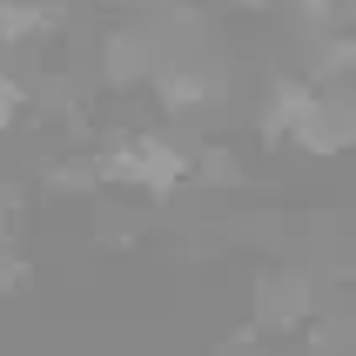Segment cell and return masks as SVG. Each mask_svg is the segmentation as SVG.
Masks as SVG:
<instances>
[{
  "mask_svg": "<svg viewBox=\"0 0 356 356\" xmlns=\"http://www.w3.org/2000/svg\"><path fill=\"white\" fill-rule=\"evenodd\" d=\"M316 316H323V302H316V282L302 276V269H269V276H256V330L282 337V330H309Z\"/></svg>",
  "mask_w": 356,
  "mask_h": 356,
  "instance_id": "3957f363",
  "label": "cell"
},
{
  "mask_svg": "<svg viewBox=\"0 0 356 356\" xmlns=\"http://www.w3.org/2000/svg\"><path fill=\"white\" fill-rule=\"evenodd\" d=\"M67 27V0H0V54H40Z\"/></svg>",
  "mask_w": 356,
  "mask_h": 356,
  "instance_id": "277c9868",
  "label": "cell"
},
{
  "mask_svg": "<svg viewBox=\"0 0 356 356\" xmlns=\"http://www.w3.org/2000/svg\"><path fill=\"white\" fill-rule=\"evenodd\" d=\"M27 108H34V81L20 74V67H7V60H0V135H7Z\"/></svg>",
  "mask_w": 356,
  "mask_h": 356,
  "instance_id": "8992f818",
  "label": "cell"
},
{
  "mask_svg": "<svg viewBox=\"0 0 356 356\" xmlns=\"http://www.w3.org/2000/svg\"><path fill=\"white\" fill-rule=\"evenodd\" d=\"M95 161H101V188H128V195H148V202L195 188V135H175V128L115 135L108 148H95Z\"/></svg>",
  "mask_w": 356,
  "mask_h": 356,
  "instance_id": "6da1fadb",
  "label": "cell"
},
{
  "mask_svg": "<svg viewBox=\"0 0 356 356\" xmlns=\"http://www.w3.org/2000/svg\"><path fill=\"white\" fill-rule=\"evenodd\" d=\"M276 14L289 20L296 40H323V34H343L350 27V0H282Z\"/></svg>",
  "mask_w": 356,
  "mask_h": 356,
  "instance_id": "5b68a950",
  "label": "cell"
},
{
  "mask_svg": "<svg viewBox=\"0 0 356 356\" xmlns=\"http://www.w3.org/2000/svg\"><path fill=\"white\" fill-rule=\"evenodd\" d=\"M222 7H229V14H276L282 0H222Z\"/></svg>",
  "mask_w": 356,
  "mask_h": 356,
  "instance_id": "52a82bcc",
  "label": "cell"
},
{
  "mask_svg": "<svg viewBox=\"0 0 356 356\" xmlns=\"http://www.w3.org/2000/svg\"><path fill=\"white\" fill-rule=\"evenodd\" d=\"M161 60V20H115L108 34L95 40V67H101V88H155Z\"/></svg>",
  "mask_w": 356,
  "mask_h": 356,
  "instance_id": "7a4b0ae2",
  "label": "cell"
}]
</instances>
